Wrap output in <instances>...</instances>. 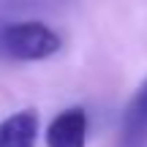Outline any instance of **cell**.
<instances>
[{
    "label": "cell",
    "mask_w": 147,
    "mask_h": 147,
    "mask_svg": "<svg viewBox=\"0 0 147 147\" xmlns=\"http://www.w3.org/2000/svg\"><path fill=\"white\" fill-rule=\"evenodd\" d=\"M0 52L11 60L38 63L60 52V36L38 19L8 22L0 27Z\"/></svg>",
    "instance_id": "cell-1"
},
{
    "label": "cell",
    "mask_w": 147,
    "mask_h": 147,
    "mask_svg": "<svg viewBox=\"0 0 147 147\" xmlns=\"http://www.w3.org/2000/svg\"><path fill=\"white\" fill-rule=\"evenodd\" d=\"M47 147H87V112L68 106L47 125Z\"/></svg>",
    "instance_id": "cell-2"
},
{
    "label": "cell",
    "mask_w": 147,
    "mask_h": 147,
    "mask_svg": "<svg viewBox=\"0 0 147 147\" xmlns=\"http://www.w3.org/2000/svg\"><path fill=\"white\" fill-rule=\"evenodd\" d=\"M120 147H147V79L123 112Z\"/></svg>",
    "instance_id": "cell-3"
},
{
    "label": "cell",
    "mask_w": 147,
    "mask_h": 147,
    "mask_svg": "<svg viewBox=\"0 0 147 147\" xmlns=\"http://www.w3.org/2000/svg\"><path fill=\"white\" fill-rule=\"evenodd\" d=\"M38 115L36 109H19L0 120V147H36Z\"/></svg>",
    "instance_id": "cell-4"
}]
</instances>
